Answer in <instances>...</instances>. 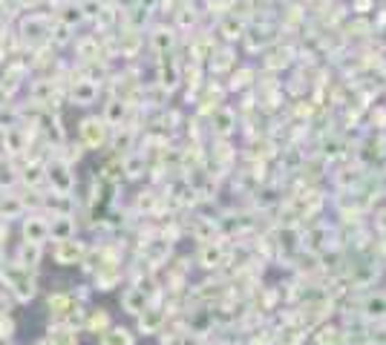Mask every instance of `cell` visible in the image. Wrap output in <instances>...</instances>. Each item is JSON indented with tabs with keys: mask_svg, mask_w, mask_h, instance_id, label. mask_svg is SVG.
Masks as SVG:
<instances>
[{
	"mask_svg": "<svg viewBox=\"0 0 386 345\" xmlns=\"http://www.w3.org/2000/svg\"><path fill=\"white\" fill-rule=\"evenodd\" d=\"M3 279L12 285V291H15V297L17 299H32V294H35V282H32V276L26 274V267H6L3 271Z\"/></svg>",
	"mask_w": 386,
	"mask_h": 345,
	"instance_id": "obj_1",
	"label": "cell"
},
{
	"mask_svg": "<svg viewBox=\"0 0 386 345\" xmlns=\"http://www.w3.org/2000/svg\"><path fill=\"white\" fill-rule=\"evenodd\" d=\"M55 259L61 265H75L81 259V245L72 242V239H61L58 242V251H55Z\"/></svg>",
	"mask_w": 386,
	"mask_h": 345,
	"instance_id": "obj_2",
	"label": "cell"
},
{
	"mask_svg": "<svg viewBox=\"0 0 386 345\" xmlns=\"http://www.w3.org/2000/svg\"><path fill=\"white\" fill-rule=\"evenodd\" d=\"M24 236H26V242L41 245V242L49 236V224L41 222V219H29V222L24 224Z\"/></svg>",
	"mask_w": 386,
	"mask_h": 345,
	"instance_id": "obj_3",
	"label": "cell"
},
{
	"mask_svg": "<svg viewBox=\"0 0 386 345\" xmlns=\"http://www.w3.org/2000/svg\"><path fill=\"white\" fill-rule=\"evenodd\" d=\"M49 179L55 182V187L61 190V193H69L72 179H69V172H67V164H52L49 167Z\"/></svg>",
	"mask_w": 386,
	"mask_h": 345,
	"instance_id": "obj_4",
	"label": "cell"
},
{
	"mask_svg": "<svg viewBox=\"0 0 386 345\" xmlns=\"http://www.w3.org/2000/svg\"><path fill=\"white\" fill-rule=\"evenodd\" d=\"M37 259H41V245L26 242V245L21 247V265H24V267H32V265H37Z\"/></svg>",
	"mask_w": 386,
	"mask_h": 345,
	"instance_id": "obj_5",
	"label": "cell"
},
{
	"mask_svg": "<svg viewBox=\"0 0 386 345\" xmlns=\"http://www.w3.org/2000/svg\"><path fill=\"white\" fill-rule=\"evenodd\" d=\"M49 233H52L58 242H61V239H69V233H72V224H69V219H67V216H61V219H58L55 224H49Z\"/></svg>",
	"mask_w": 386,
	"mask_h": 345,
	"instance_id": "obj_6",
	"label": "cell"
},
{
	"mask_svg": "<svg viewBox=\"0 0 386 345\" xmlns=\"http://www.w3.org/2000/svg\"><path fill=\"white\" fill-rule=\"evenodd\" d=\"M101 345H130V337L124 331H110V334H104Z\"/></svg>",
	"mask_w": 386,
	"mask_h": 345,
	"instance_id": "obj_7",
	"label": "cell"
},
{
	"mask_svg": "<svg viewBox=\"0 0 386 345\" xmlns=\"http://www.w3.org/2000/svg\"><path fill=\"white\" fill-rule=\"evenodd\" d=\"M58 337H52V345H75V334L69 328H61V331H55Z\"/></svg>",
	"mask_w": 386,
	"mask_h": 345,
	"instance_id": "obj_8",
	"label": "cell"
},
{
	"mask_svg": "<svg viewBox=\"0 0 386 345\" xmlns=\"http://www.w3.org/2000/svg\"><path fill=\"white\" fill-rule=\"evenodd\" d=\"M0 265H3V251H0Z\"/></svg>",
	"mask_w": 386,
	"mask_h": 345,
	"instance_id": "obj_9",
	"label": "cell"
},
{
	"mask_svg": "<svg viewBox=\"0 0 386 345\" xmlns=\"http://www.w3.org/2000/svg\"><path fill=\"white\" fill-rule=\"evenodd\" d=\"M41 345H52V342H41Z\"/></svg>",
	"mask_w": 386,
	"mask_h": 345,
	"instance_id": "obj_10",
	"label": "cell"
}]
</instances>
